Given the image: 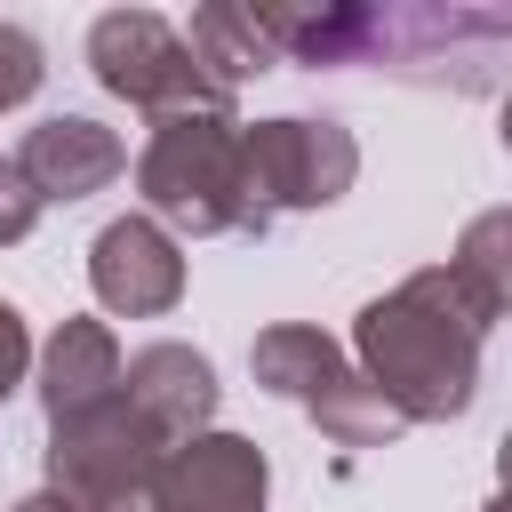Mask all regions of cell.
<instances>
[{"instance_id":"6da1fadb","label":"cell","mask_w":512,"mask_h":512,"mask_svg":"<svg viewBox=\"0 0 512 512\" xmlns=\"http://www.w3.org/2000/svg\"><path fill=\"white\" fill-rule=\"evenodd\" d=\"M480 312L448 272L408 280L400 296L360 312V352L376 368V392L400 416H456L472 400V368H480Z\"/></svg>"},{"instance_id":"7a4b0ae2","label":"cell","mask_w":512,"mask_h":512,"mask_svg":"<svg viewBox=\"0 0 512 512\" xmlns=\"http://www.w3.org/2000/svg\"><path fill=\"white\" fill-rule=\"evenodd\" d=\"M144 200L192 232H224V224H256L248 216V184H240V128L224 112H176L160 120V136L144 144Z\"/></svg>"},{"instance_id":"3957f363","label":"cell","mask_w":512,"mask_h":512,"mask_svg":"<svg viewBox=\"0 0 512 512\" xmlns=\"http://www.w3.org/2000/svg\"><path fill=\"white\" fill-rule=\"evenodd\" d=\"M88 56H96V80H104L112 96H128V104H144V112H160V120H176V112H224V96L200 80L184 32L160 24V16H144V8L96 16Z\"/></svg>"},{"instance_id":"277c9868","label":"cell","mask_w":512,"mask_h":512,"mask_svg":"<svg viewBox=\"0 0 512 512\" xmlns=\"http://www.w3.org/2000/svg\"><path fill=\"white\" fill-rule=\"evenodd\" d=\"M240 184L256 224L272 208H320L352 184V136L328 120H264L240 136Z\"/></svg>"},{"instance_id":"5b68a950","label":"cell","mask_w":512,"mask_h":512,"mask_svg":"<svg viewBox=\"0 0 512 512\" xmlns=\"http://www.w3.org/2000/svg\"><path fill=\"white\" fill-rule=\"evenodd\" d=\"M256 376H264L272 392L304 400L336 440H392V432L408 424L376 384H352V376H344V360H336L312 328H272V336L256 344Z\"/></svg>"},{"instance_id":"8992f818","label":"cell","mask_w":512,"mask_h":512,"mask_svg":"<svg viewBox=\"0 0 512 512\" xmlns=\"http://www.w3.org/2000/svg\"><path fill=\"white\" fill-rule=\"evenodd\" d=\"M152 512H264V456L248 440H184L160 464Z\"/></svg>"},{"instance_id":"52a82bcc","label":"cell","mask_w":512,"mask_h":512,"mask_svg":"<svg viewBox=\"0 0 512 512\" xmlns=\"http://www.w3.org/2000/svg\"><path fill=\"white\" fill-rule=\"evenodd\" d=\"M176 288H184V256L160 240V224H144V216L104 224V240H96V296L112 312H168Z\"/></svg>"},{"instance_id":"ba28073f","label":"cell","mask_w":512,"mask_h":512,"mask_svg":"<svg viewBox=\"0 0 512 512\" xmlns=\"http://www.w3.org/2000/svg\"><path fill=\"white\" fill-rule=\"evenodd\" d=\"M16 176L32 184V200H80L120 176V144L96 120H40L16 152Z\"/></svg>"},{"instance_id":"9c48e42d","label":"cell","mask_w":512,"mask_h":512,"mask_svg":"<svg viewBox=\"0 0 512 512\" xmlns=\"http://www.w3.org/2000/svg\"><path fill=\"white\" fill-rule=\"evenodd\" d=\"M128 400H136L144 432H192V424L216 408V384H208V360H200V352L152 344V352L128 368Z\"/></svg>"},{"instance_id":"30bf717a","label":"cell","mask_w":512,"mask_h":512,"mask_svg":"<svg viewBox=\"0 0 512 512\" xmlns=\"http://www.w3.org/2000/svg\"><path fill=\"white\" fill-rule=\"evenodd\" d=\"M112 384H120L112 336H104L96 320H72V328L56 336V352H48V416L96 408V400H112Z\"/></svg>"},{"instance_id":"8fae6325","label":"cell","mask_w":512,"mask_h":512,"mask_svg":"<svg viewBox=\"0 0 512 512\" xmlns=\"http://www.w3.org/2000/svg\"><path fill=\"white\" fill-rule=\"evenodd\" d=\"M184 48H192V64H200V80H208L216 96H224L232 80H248V72L272 64V48H264V32H256L248 8H200L192 32H184Z\"/></svg>"},{"instance_id":"7c38bea8","label":"cell","mask_w":512,"mask_h":512,"mask_svg":"<svg viewBox=\"0 0 512 512\" xmlns=\"http://www.w3.org/2000/svg\"><path fill=\"white\" fill-rule=\"evenodd\" d=\"M32 88H40V40L16 32V24H0V112L24 104Z\"/></svg>"},{"instance_id":"4fadbf2b","label":"cell","mask_w":512,"mask_h":512,"mask_svg":"<svg viewBox=\"0 0 512 512\" xmlns=\"http://www.w3.org/2000/svg\"><path fill=\"white\" fill-rule=\"evenodd\" d=\"M32 216H40L32 184L16 176V160H0V240H24V232H32Z\"/></svg>"},{"instance_id":"5bb4252c","label":"cell","mask_w":512,"mask_h":512,"mask_svg":"<svg viewBox=\"0 0 512 512\" xmlns=\"http://www.w3.org/2000/svg\"><path fill=\"white\" fill-rule=\"evenodd\" d=\"M24 376V320H16V304H0V392Z\"/></svg>"}]
</instances>
